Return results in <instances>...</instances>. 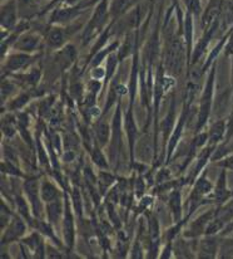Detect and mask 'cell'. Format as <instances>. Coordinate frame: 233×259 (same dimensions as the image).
I'll use <instances>...</instances> for the list:
<instances>
[{
    "mask_svg": "<svg viewBox=\"0 0 233 259\" xmlns=\"http://www.w3.org/2000/svg\"><path fill=\"white\" fill-rule=\"evenodd\" d=\"M185 67V47L180 38H173L167 42L164 49V68L170 76H180Z\"/></svg>",
    "mask_w": 233,
    "mask_h": 259,
    "instance_id": "6da1fadb",
    "label": "cell"
},
{
    "mask_svg": "<svg viewBox=\"0 0 233 259\" xmlns=\"http://www.w3.org/2000/svg\"><path fill=\"white\" fill-rule=\"evenodd\" d=\"M214 79H216V67L209 72V76L207 78L206 86H204L203 93H202L201 105L198 111V120H197V131H201L206 126L209 116L212 112V105H213V92H214Z\"/></svg>",
    "mask_w": 233,
    "mask_h": 259,
    "instance_id": "7a4b0ae2",
    "label": "cell"
},
{
    "mask_svg": "<svg viewBox=\"0 0 233 259\" xmlns=\"http://www.w3.org/2000/svg\"><path fill=\"white\" fill-rule=\"evenodd\" d=\"M109 17V0H100L97 4V7H95L92 18L88 22L84 33H83V40H84V43L89 42L98 32L102 30V28L108 22Z\"/></svg>",
    "mask_w": 233,
    "mask_h": 259,
    "instance_id": "3957f363",
    "label": "cell"
},
{
    "mask_svg": "<svg viewBox=\"0 0 233 259\" xmlns=\"http://www.w3.org/2000/svg\"><path fill=\"white\" fill-rule=\"evenodd\" d=\"M84 9H87V8L83 5V3H78L76 5H61L53 10L49 22H50V24L58 25L71 23L76 20Z\"/></svg>",
    "mask_w": 233,
    "mask_h": 259,
    "instance_id": "277c9868",
    "label": "cell"
},
{
    "mask_svg": "<svg viewBox=\"0 0 233 259\" xmlns=\"http://www.w3.org/2000/svg\"><path fill=\"white\" fill-rule=\"evenodd\" d=\"M63 235L67 245L69 248H73L74 238H76V229H74V219L71 210V203H69L68 195L66 194V208H64L63 218Z\"/></svg>",
    "mask_w": 233,
    "mask_h": 259,
    "instance_id": "5b68a950",
    "label": "cell"
},
{
    "mask_svg": "<svg viewBox=\"0 0 233 259\" xmlns=\"http://www.w3.org/2000/svg\"><path fill=\"white\" fill-rule=\"evenodd\" d=\"M18 17V0H8L4 4H2V15H0V22L2 28L9 30L17 23Z\"/></svg>",
    "mask_w": 233,
    "mask_h": 259,
    "instance_id": "8992f818",
    "label": "cell"
},
{
    "mask_svg": "<svg viewBox=\"0 0 233 259\" xmlns=\"http://www.w3.org/2000/svg\"><path fill=\"white\" fill-rule=\"evenodd\" d=\"M25 229H27V227H25V223L23 222V219L14 217L12 222L9 223V227L5 229L4 235L2 237V244H8V243L19 239L20 237L24 235Z\"/></svg>",
    "mask_w": 233,
    "mask_h": 259,
    "instance_id": "52a82bcc",
    "label": "cell"
},
{
    "mask_svg": "<svg viewBox=\"0 0 233 259\" xmlns=\"http://www.w3.org/2000/svg\"><path fill=\"white\" fill-rule=\"evenodd\" d=\"M233 196V193L228 189L227 185V174L226 171H222L219 174L218 180H217L216 186L213 190V200L216 201L218 205H223L224 203L229 200Z\"/></svg>",
    "mask_w": 233,
    "mask_h": 259,
    "instance_id": "ba28073f",
    "label": "cell"
},
{
    "mask_svg": "<svg viewBox=\"0 0 233 259\" xmlns=\"http://www.w3.org/2000/svg\"><path fill=\"white\" fill-rule=\"evenodd\" d=\"M23 188H24V191L27 193L28 199H29L33 213H34V215L38 218L40 215V209H41V203H40V199H39L38 179H29V180L25 181Z\"/></svg>",
    "mask_w": 233,
    "mask_h": 259,
    "instance_id": "9c48e42d",
    "label": "cell"
},
{
    "mask_svg": "<svg viewBox=\"0 0 233 259\" xmlns=\"http://www.w3.org/2000/svg\"><path fill=\"white\" fill-rule=\"evenodd\" d=\"M182 116L180 117V120H178V123L177 126H176L174 131H172V136H170L169 139V142H168V149H167V162H169L170 157H172V154L173 151H174L176 146H177L178 141L181 140V137H182V132H183V128H185V125H186V121H187V117H188V108H185V111H182Z\"/></svg>",
    "mask_w": 233,
    "mask_h": 259,
    "instance_id": "30bf717a",
    "label": "cell"
},
{
    "mask_svg": "<svg viewBox=\"0 0 233 259\" xmlns=\"http://www.w3.org/2000/svg\"><path fill=\"white\" fill-rule=\"evenodd\" d=\"M40 44V37L35 33H25V34L20 35L15 42L14 48L20 52H25V53H30L34 52Z\"/></svg>",
    "mask_w": 233,
    "mask_h": 259,
    "instance_id": "8fae6325",
    "label": "cell"
},
{
    "mask_svg": "<svg viewBox=\"0 0 233 259\" xmlns=\"http://www.w3.org/2000/svg\"><path fill=\"white\" fill-rule=\"evenodd\" d=\"M214 217H216L214 211H207L206 214L201 215L198 218V219L196 220V222L192 223L190 230H187L185 235H186V237L194 238V237H197V235L206 233L207 227H208L209 223H211L212 220L214 219Z\"/></svg>",
    "mask_w": 233,
    "mask_h": 259,
    "instance_id": "7c38bea8",
    "label": "cell"
},
{
    "mask_svg": "<svg viewBox=\"0 0 233 259\" xmlns=\"http://www.w3.org/2000/svg\"><path fill=\"white\" fill-rule=\"evenodd\" d=\"M219 243L216 237L207 235L199 244V257L201 258H216L217 253L219 252Z\"/></svg>",
    "mask_w": 233,
    "mask_h": 259,
    "instance_id": "4fadbf2b",
    "label": "cell"
},
{
    "mask_svg": "<svg viewBox=\"0 0 233 259\" xmlns=\"http://www.w3.org/2000/svg\"><path fill=\"white\" fill-rule=\"evenodd\" d=\"M227 135V122L224 120L216 121L212 123L211 128L208 132V145H213L216 146L217 144L226 140Z\"/></svg>",
    "mask_w": 233,
    "mask_h": 259,
    "instance_id": "5bb4252c",
    "label": "cell"
},
{
    "mask_svg": "<svg viewBox=\"0 0 233 259\" xmlns=\"http://www.w3.org/2000/svg\"><path fill=\"white\" fill-rule=\"evenodd\" d=\"M124 127H126L127 136H128L129 141V150H131V159L132 164H133V156H134V145H136L137 140V125L134 121L133 112H132V107H129L128 112L126 115V122H124Z\"/></svg>",
    "mask_w": 233,
    "mask_h": 259,
    "instance_id": "9a60e30c",
    "label": "cell"
},
{
    "mask_svg": "<svg viewBox=\"0 0 233 259\" xmlns=\"http://www.w3.org/2000/svg\"><path fill=\"white\" fill-rule=\"evenodd\" d=\"M32 57L27 53H15L12 54L9 58L5 61V67L4 69L8 72H15L22 69L23 67L27 66L30 61H32Z\"/></svg>",
    "mask_w": 233,
    "mask_h": 259,
    "instance_id": "2e32d148",
    "label": "cell"
},
{
    "mask_svg": "<svg viewBox=\"0 0 233 259\" xmlns=\"http://www.w3.org/2000/svg\"><path fill=\"white\" fill-rule=\"evenodd\" d=\"M137 3L138 0H109V12L112 20L118 19L132 7H134Z\"/></svg>",
    "mask_w": 233,
    "mask_h": 259,
    "instance_id": "e0dca14e",
    "label": "cell"
},
{
    "mask_svg": "<svg viewBox=\"0 0 233 259\" xmlns=\"http://www.w3.org/2000/svg\"><path fill=\"white\" fill-rule=\"evenodd\" d=\"M183 35H185L186 44H187V61L191 63V58H192V47H193V15L191 14L188 10H186Z\"/></svg>",
    "mask_w": 233,
    "mask_h": 259,
    "instance_id": "ac0fdd59",
    "label": "cell"
},
{
    "mask_svg": "<svg viewBox=\"0 0 233 259\" xmlns=\"http://www.w3.org/2000/svg\"><path fill=\"white\" fill-rule=\"evenodd\" d=\"M134 152L137 154V156L142 160L143 162H148L149 160H152L153 157V152H155V149L152 147V142L149 141L148 137H143L138 141Z\"/></svg>",
    "mask_w": 233,
    "mask_h": 259,
    "instance_id": "d6986e66",
    "label": "cell"
},
{
    "mask_svg": "<svg viewBox=\"0 0 233 259\" xmlns=\"http://www.w3.org/2000/svg\"><path fill=\"white\" fill-rule=\"evenodd\" d=\"M66 40V32L61 27H53L49 29L46 35V43L50 48H59L64 44Z\"/></svg>",
    "mask_w": 233,
    "mask_h": 259,
    "instance_id": "ffe728a7",
    "label": "cell"
},
{
    "mask_svg": "<svg viewBox=\"0 0 233 259\" xmlns=\"http://www.w3.org/2000/svg\"><path fill=\"white\" fill-rule=\"evenodd\" d=\"M40 196L41 200H44L45 203H50L59 198V191L51 181L44 180L40 186Z\"/></svg>",
    "mask_w": 233,
    "mask_h": 259,
    "instance_id": "44dd1931",
    "label": "cell"
},
{
    "mask_svg": "<svg viewBox=\"0 0 233 259\" xmlns=\"http://www.w3.org/2000/svg\"><path fill=\"white\" fill-rule=\"evenodd\" d=\"M94 135L97 139L99 146H105L109 141L110 137V127L105 121H99L97 125L94 126Z\"/></svg>",
    "mask_w": 233,
    "mask_h": 259,
    "instance_id": "7402d4cb",
    "label": "cell"
},
{
    "mask_svg": "<svg viewBox=\"0 0 233 259\" xmlns=\"http://www.w3.org/2000/svg\"><path fill=\"white\" fill-rule=\"evenodd\" d=\"M168 201H169L173 219H174V222H178V220L181 219V217H182V196H181L180 191H172L169 195V200Z\"/></svg>",
    "mask_w": 233,
    "mask_h": 259,
    "instance_id": "603a6c76",
    "label": "cell"
},
{
    "mask_svg": "<svg viewBox=\"0 0 233 259\" xmlns=\"http://www.w3.org/2000/svg\"><path fill=\"white\" fill-rule=\"evenodd\" d=\"M62 213H63V205H62V203L58 199L48 203V205H46V214H48V220L50 224H55L61 219Z\"/></svg>",
    "mask_w": 233,
    "mask_h": 259,
    "instance_id": "cb8c5ba5",
    "label": "cell"
},
{
    "mask_svg": "<svg viewBox=\"0 0 233 259\" xmlns=\"http://www.w3.org/2000/svg\"><path fill=\"white\" fill-rule=\"evenodd\" d=\"M193 191L194 193L199 194V195H202V196L208 195L209 193H212V191H213V185H212L211 181L207 179L206 174H204V175H202L201 178L198 179V181H197L196 185H194Z\"/></svg>",
    "mask_w": 233,
    "mask_h": 259,
    "instance_id": "d4e9b609",
    "label": "cell"
},
{
    "mask_svg": "<svg viewBox=\"0 0 233 259\" xmlns=\"http://www.w3.org/2000/svg\"><path fill=\"white\" fill-rule=\"evenodd\" d=\"M173 123H174V101H173L168 115L165 116L162 122V131L164 132V139H167L168 134L173 131Z\"/></svg>",
    "mask_w": 233,
    "mask_h": 259,
    "instance_id": "484cf974",
    "label": "cell"
},
{
    "mask_svg": "<svg viewBox=\"0 0 233 259\" xmlns=\"http://www.w3.org/2000/svg\"><path fill=\"white\" fill-rule=\"evenodd\" d=\"M92 160H93V162L97 165V166L102 167V169H108L107 160H105L104 155H103V152L100 151V149H99V146H98V145H95V146L93 147Z\"/></svg>",
    "mask_w": 233,
    "mask_h": 259,
    "instance_id": "4316f807",
    "label": "cell"
},
{
    "mask_svg": "<svg viewBox=\"0 0 233 259\" xmlns=\"http://www.w3.org/2000/svg\"><path fill=\"white\" fill-rule=\"evenodd\" d=\"M98 183L100 185V191H103V194H104V191L114 183V176L109 172L102 171L99 174V178H98Z\"/></svg>",
    "mask_w": 233,
    "mask_h": 259,
    "instance_id": "83f0119b",
    "label": "cell"
},
{
    "mask_svg": "<svg viewBox=\"0 0 233 259\" xmlns=\"http://www.w3.org/2000/svg\"><path fill=\"white\" fill-rule=\"evenodd\" d=\"M116 64H118V58H116L115 54L114 56H113V54H110V56L108 57L107 68H105V71H107V74H105V83H107V82L112 78L113 74H114Z\"/></svg>",
    "mask_w": 233,
    "mask_h": 259,
    "instance_id": "f1b7e54d",
    "label": "cell"
},
{
    "mask_svg": "<svg viewBox=\"0 0 233 259\" xmlns=\"http://www.w3.org/2000/svg\"><path fill=\"white\" fill-rule=\"evenodd\" d=\"M15 201H17L18 211L20 213V215L24 218V219L30 220V211H29V206H28L27 201H25L22 196H17Z\"/></svg>",
    "mask_w": 233,
    "mask_h": 259,
    "instance_id": "f546056e",
    "label": "cell"
},
{
    "mask_svg": "<svg viewBox=\"0 0 233 259\" xmlns=\"http://www.w3.org/2000/svg\"><path fill=\"white\" fill-rule=\"evenodd\" d=\"M187 10L193 15V17H198L202 13V4L201 0H185Z\"/></svg>",
    "mask_w": 233,
    "mask_h": 259,
    "instance_id": "4dcf8cb0",
    "label": "cell"
},
{
    "mask_svg": "<svg viewBox=\"0 0 233 259\" xmlns=\"http://www.w3.org/2000/svg\"><path fill=\"white\" fill-rule=\"evenodd\" d=\"M40 71H39V69H34V71L29 72V73L20 76V78H22L25 83L30 84V86H35L39 82V79H40Z\"/></svg>",
    "mask_w": 233,
    "mask_h": 259,
    "instance_id": "1f68e13d",
    "label": "cell"
},
{
    "mask_svg": "<svg viewBox=\"0 0 233 259\" xmlns=\"http://www.w3.org/2000/svg\"><path fill=\"white\" fill-rule=\"evenodd\" d=\"M72 199H73V208L76 210V213L79 217H82V209H83V200L82 195H80L78 188H74L72 191Z\"/></svg>",
    "mask_w": 233,
    "mask_h": 259,
    "instance_id": "d6a6232c",
    "label": "cell"
},
{
    "mask_svg": "<svg viewBox=\"0 0 233 259\" xmlns=\"http://www.w3.org/2000/svg\"><path fill=\"white\" fill-rule=\"evenodd\" d=\"M37 227H38V229L43 233V235H46V237H49L50 239H53L54 242H55V244H59V240L56 239L55 235H54V232H53V229H51L50 224H48V223L38 222Z\"/></svg>",
    "mask_w": 233,
    "mask_h": 259,
    "instance_id": "836d02e7",
    "label": "cell"
},
{
    "mask_svg": "<svg viewBox=\"0 0 233 259\" xmlns=\"http://www.w3.org/2000/svg\"><path fill=\"white\" fill-rule=\"evenodd\" d=\"M28 101H29V96L25 95V93H22V95H19L17 98H14V100L12 101L9 108L10 110H19L23 106L27 105Z\"/></svg>",
    "mask_w": 233,
    "mask_h": 259,
    "instance_id": "e575fe53",
    "label": "cell"
},
{
    "mask_svg": "<svg viewBox=\"0 0 233 259\" xmlns=\"http://www.w3.org/2000/svg\"><path fill=\"white\" fill-rule=\"evenodd\" d=\"M107 74V71H105L103 67L97 66V67H93V71H92V78L95 79V81H102L103 78L105 77Z\"/></svg>",
    "mask_w": 233,
    "mask_h": 259,
    "instance_id": "d590c367",
    "label": "cell"
},
{
    "mask_svg": "<svg viewBox=\"0 0 233 259\" xmlns=\"http://www.w3.org/2000/svg\"><path fill=\"white\" fill-rule=\"evenodd\" d=\"M219 166L223 167V169L232 170L233 171V154L227 155L223 159H221V162H219Z\"/></svg>",
    "mask_w": 233,
    "mask_h": 259,
    "instance_id": "8d00e7d4",
    "label": "cell"
},
{
    "mask_svg": "<svg viewBox=\"0 0 233 259\" xmlns=\"http://www.w3.org/2000/svg\"><path fill=\"white\" fill-rule=\"evenodd\" d=\"M14 90V86L12 83H9L8 81H4L2 83V102L7 98L8 95H10V92Z\"/></svg>",
    "mask_w": 233,
    "mask_h": 259,
    "instance_id": "74e56055",
    "label": "cell"
},
{
    "mask_svg": "<svg viewBox=\"0 0 233 259\" xmlns=\"http://www.w3.org/2000/svg\"><path fill=\"white\" fill-rule=\"evenodd\" d=\"M132 257L133 258H143V250H142L139 242H136V244L133 245V249H132Z\"/></svg>",
    "mask_w": 233,
    "mask_h": 259,
    "instance_id": "f35d334b",
    "label": "cell"
},
{
    "mask_svg": "<svg viewBox=\"0 0 233 259\" xmlns=\"http://www.w3.org/2000/svg\"><path fill=\"white\" fill-rule=\"evenodd\" d=\"M108 213H109V218H110V220H112L113 223H114V225L116 228L118 227H121V224H119V219H118V217H116V214H115V211H114V209H113V206L110 205V204H108Z\"/></svg>",
    "mask_w": 233,
    "mask_h": 259,
    "instance_id": "ab89813d",
    "label": "cell"
},
{
    "mask_svg": "<svg viewBox=\"0 0 233 259\" xmlns=\"http://www.w3.org/2000/svg\"><path fill=\"white\" fill-rule=\"evenodd\" d=\"M143 191H144V181L142 178H138V180H137L136 183V193L141 196Z\"/></svg>",
    "mask_w": 233,
    "mask_h": 259,
    "instance_id": "60d3db41",
    "label": "cell"
},
{
    "mask_svg": "<svg viewBox=\"0 0 233 259\" xmlns=\"http://www.w3.org/2000/svg\"><path fill=\"white\" fill-rule=\"evenodd\" d=\"M231 91H232V101H233V56L231 61ZM232 107H233V102H232Z\"/></svg>",
    "mask_w": 233,
    "mask_h": 259,
    "instance_id": "b9f144b4",
    "label": "cell"
},
{
    "mask_svg": "<svg viewBox=\"0 0 233 259\" xmlns=\"http://www.w3.org/2000/svg\"><path fill=\"white\" fill-rule=\"evenodd\" d=\"M80 2H82V0H64V3H66L67 5H76Z\"/></svg>",
    "mask_w": 233,
    "mask_h": 259,
    "instance_id": "7bdbcfd3",
    "label": "cell"
},
{
    "mask_svg": "<svg viewBox=\"0 0 233 259\" xmlns=\"http://www.w3.org/2000/svg\"><path fill=\"white\" fill-rule=\"evenodd\" d=\"M231 3H232V4H233V0H231Z\"/></svg>",
    "mask_w": 233,
    "mask_h": 259,
    "instance_id": "ee69618b",
    "label": "cell"
}]
</instances>
